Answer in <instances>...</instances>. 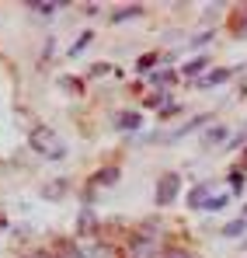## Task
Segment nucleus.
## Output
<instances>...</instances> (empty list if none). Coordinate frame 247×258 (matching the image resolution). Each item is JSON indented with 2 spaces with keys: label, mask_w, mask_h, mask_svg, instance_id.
<instances>
[{
  "label": "nucleus",
  "mask_w": 247,
  "mask_h": 258,
  "mask_svg": "<svg viewBox=\"0 0 247 258\" xmlns=\"http://www.w3.org/2000/svg\"><path fill=\"white\" fill-rule=\"evenodd\" d=\"M32 147L39 150V154H45V157H52V161H59V157H66V147L59 143V136L52 133V129H32Z\"/></svg>",
  "instance_id": "f257e3e1"
},
{
  "label": "nucleus",
  "mask_w": 247,
  "mask_h": 258,
  "mask_svg": "<svg viewBox=\"0 0 247 258\" xmlns=\"http://www.w3.org/2000/svg\"><path fill=\"white\" fill-rule=\"evenodd\" d=\"M178 192H181V174L178 171L160 174V181H157V206H171L178 199Z\"/></svg>",
  "instance_id": "f03ea898"
},
{
  "label": "nucleus",
  "mask_w": 247,
  "mask_h": 258,
  "mask_svg": "<svg viewBox=\"0 0 247 258\" xmlns=\"http://www.w3.org/2000/svg\"><path fill=\"white\" fill-rule=\"evenodd\" d=\"M160 244H157V237H143V234H136L129 244H125V258H157Z\"/></svg>",
  "instance_id": "7ed1b4c3"
},
{
  "label": "nucleus",
  "mask_w": 247,
  "mask_h": 258,
  "mask_svg": "<svg viewBox=\"0 0 247 258\" xmlns=\"http://www.w3.org/2000/svg\"><path fill=\"white\" fill-rule=\"evenodd\" d=\"M206 203H209V185H195L192 196H188V206H192V210H202Z\"/></svg>",
  "instance_id": "20e7f679"
},
{
  "label": "nucleus",
  "mask_w": 247,
  "mask_h": 258,
  "mask_svg": "<svg viewBox=\"0 0 247 258\" xmlns=\"http://www.w3.org/2000/svg\"><path fill=\"white\" fill-rule=\"evenodd\" d=\"M230 77V70H212V74H206L202 81H195V87H216V84H223Z\"/></svg>",
  "instance_id": "39448f33"
},
{
  "label": "nucleus",
  "mask_w": 247,
  "mask_h": 258,
  "mask_svg": "<svg viewBox=\"0 0 247 258\" xmlns=\"http://www.w3.org/2000/svg\"><path fill=\"white\" fill-rule=\"evenodd\" d=\"M139 14H143V7H139V4L122 7V11H115V14H112V25H122V21H129V18H139Z\"/></svg>",
  "instance_id": "423d86ee"
},
{
  "label": "nucleus",
  "mask_w": 247,
  "mask_h": 258,
  "mask_svg": "<svg viewBox=\"0 0 247 258\" xmlns=\"http://www.w3.org/2000/svg\"><path fill=\"white\" fill-rule=\"evenodd\" d=\"M223 136H226V129H223V126H212L209 133H202V147H219V143H223Z\"/></svg>",
  "instance_id": "0eeeda50"
},
{
  "label": "nucleus",
  "mask_w": 247,
  "mask_h": 258,
  "mask_svg": "<svg viewBox=\"0 0 247 258\" xmlns=\"http://www.w3.org/2000/svg\"><path fill=\"white\" fill-rule=\"evenodd\" d=\"M139 126H143L139 112H122V115H119V129H139Z\"/></svg>",
  "instance_id": "6e6552de"
},
{
  "label": "nucleus",
  "mask_w": 247,
  "mask_h": 258,
  "mask_svg": "<svg viewBox=\"0 0 247 258\" xmlns=\"http://www.w3.org/2000/svg\"><path fill=\"white\" fill-rule=\"evenodd\" d=\"M244 230H247V220H233V223H226V227H223V234H226V237H240Z\"/></svg>",
  "instance_id": "1a4fd4ad"
},
{
  "label": "nucleus",
  "mask_w": 247,
  "mask_h": 258,
  "mask_svg": "<svg viewBox=\"0 0 247 258\" xmlns=\"http://www.w3.org/2000/svg\"><path fill=\"white\" fill-rule=\"evenodd\" d=\"M119 168H105V171L98 174V178H94V181H98V185H112V181H119Z\"/></svg>",
  "instance_id": "9d476101"
},
{
  "label": "nucleus",
  "mask_w": 247,
  "mask_h": 258,
  "mask_svg": "<svg viewBox=\"0 0 247 258\" xmlns=\"http://www.w3.org/2000/svg\"><path fill=\"white\" fill-rule=\"evenodd\" d=\"M56 258H84V255H80V248H77L73 241H66V244H63V251H59Z\"/></svg>",
  "instance_id": "9b49d317"
},
{
  "label": "nucleus",
  "mask_w": 247,
  "mask_h": 258,
  "mask_svg": "<svg viewBox=\"0 0 247 258\" xmlns=\"http://www.w3.org/2000/svg\"><path fill=\"white\" fill-rule=\"evenodd\" d=\"M45 199H59L63 196V181H52V185H45V192H42Z\"/></svg>",
  "instance_id": "f8f14e48"
},
{
  "label": "nucleus",
  "mask_w": 247,
  "mask_h": 258,
  "mask_svg": "<svg viewBox=\"0 0 247 258\" xmlns=\"http://www.w3.org/2000/svg\"><path fill=\"white\" fill-rule=\"evenodd\" d=\"M209 59L206 56H195V59H192V63H185V74H199V70H202V67H206Z\"/></svg>",
  "instance_id": "ddd939ff"
},
{
  "label": "nucleus",
  "mask_w": 247,
  "mask_h": 258,
  "mask_svg": "<svg viewBox=\"0 0 247 258\" xmlns=\"http://www.w3.org/2000/svg\"><path fill=\"white\" fill-rule=\"evenodd\" d=\"M80 230H84V234L94 230V213H91V210H84V213H80Z\"/></svg>",
  "instance_id": "4468645a"
},
{
  "label": "nucleus",
  "mask_w": 247,
  "mask_h": 258,
  "mask_svg": "<svg viewBox=\"0 0 247 258\" xmlns=\"http://www.w3.org/2000/svg\"><path fill=\"white\" fill-rule=\"evenodd\" d=\"M226 199H230V196H212V199L206 203V210H223V206H226Z\"/></svg>",
  "instance_id": "2eb2a0df"
},
{
  "label": "nucleus",
  "mask_w": 247,
  "mask_h": 258,
  "mask_svg": "<svg viewBox=\"0 0 247 258\" xmlns=\"http://www.w3.org/2000/svg\"><path fill=\"white\" fill-rule=\"evenodd\" d=\"M160 258H192V255H188L185 248H167V251H164Z\"/></svg>",
  "instance_id": "dca6fc26"
},
{
  "label": "nucleus",
  "mask_w": 247,
  "mask_h": 258,
  "mask_svg": "<svg viewBox=\"0 0 247 258\" xmlns=\"http://www.w3.org/2000/svg\"><path fill=\"white\" fill-rule=\"evenodd\" d=\"M171 81H174V74H157V77H150V84H171Z\"/></svg>",
  "instance_id": "f3484780"
},
{
  "label": "nucleus",
  "mask_w": 247,
  "mask_h": 258,
  "mask_svg": "<svg viewBox=\"0 0 247 258\" xmlns=\"http://www.w3.org/2000/svg\"><path fill=\"white\" fill-rule=\"evenodd\" d=\"M91 42V32H87V35H80V39H77V45H73V49H70V56H77V52H80L84 45Z\"/></svg>",
  "instance_id": "a211bd4d"
},
{
  "label": "nucleus",
  "mask_w": 247,
  "mask_h": 258,
  "mask_svg": "<svg viewBox=\"0 0 247 258\" xmlns=\"http://www.w3.org/2000/svg\"><path fill=\"white\" fill-rule=\"evenodd\" d=\"M35 11H39V14H56V11H59V4H39Z\"/></svg>",
  "instance_id": "6ab92c4d"
},
{
  "label": "nucleus",
  "mask_w": 247,
  "mask_h": 258,
  "mask_svg": "<svg viewBox=\"0 0 247 258\" xmlns=\"http://www.w3.org/2000/svg\"><path fill=\"white\" fill-rule=\"evenodd\" d=\"M157 63V56H139V70H150Z\"/></svg>",
  "instance_id": "aec40b11"
},
{
  "label": "nucleus",
  "mask_w": 247,
  "mask_h": 258,
  "mask_svg": "<svg viewBox=\"0 0 247 258\" xmlns=\"http://www.w3.org/2000/svg\"><path fill=\"white\" fill-rule=\"evenodd\" d=\"M25 258H56V255H49V251H32V255H25Z\"/></svg>",
  "instance_id": "412c9836"
},
{
  "label": "nucleus",
  "mask_w": 247,
  "mask_h": 258,
  "mask_svg": "<svg viewBox=\"0 0 247 258\" xmlns=\"http://www.w3.org/2000/svg\"><path fill=\"white\" fill-rule=\"evenodd\" d=\"M0 230H7V220H4V216H0Z\"/></svg>",
  "instance_id": "4be33fe9"
},
{
  "label": "nucleus",
  "mask_w": 247,
  "mask_h": 258,
  "mask_svg": "<svg viewBox=\"0 0 247 258\" xmlns=\"http://www.w3.org/2000/svg\"><path fill=\"white\" fill-rule=\"evenodd\" d=\"M240 35H247V28H244V32H240Z\"/></svg>",
  "instance_id": "5701e85b"
}]
</instances>
